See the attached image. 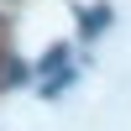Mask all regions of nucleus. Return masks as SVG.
I'll return each mask as SVG.
<instances>
[{"label":"nucleus","mask_w":131,"mask_h":131,"mask_svg":"<svg viewBox=\"0 0 131 131\" xmlns=\"http://www.w3.org/2000/svg\"><path fill=\"white\" fill-rule=\"evenodd\" d=\"M110 21H115V16H110V5H84V16H79V31H84V37H100Z\"/></svg>","instance_id":"obj_1"}]
</instances>
